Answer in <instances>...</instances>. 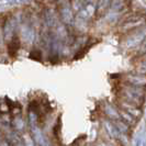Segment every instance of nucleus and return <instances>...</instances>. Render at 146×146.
Listing matches in <instances>:
<instances>
[{"label": "nucleus", "instance_id": "f257e3e1", "mask_svg": "<svg viewBox=\"0 0 146 146\" xmlns=\"http://www.w3.org/2000/svg\"><path fill=\"white\" fill-rule=\"evenodd\" d=\"M97 13L98 15H102L109 10L111 6V0H97Z\"/></svg>", "mask_w": 146, "mask_h": 146}, {"label": "nucleus", "instance_id": "f03ea898", "mask_svg": "<svg viewBox=\"0 0 146 146\" xmlns=\"http://www.w3.org/2000/svg\"><path fill=\"white\" fill-rule=\"evenodd\" d=\"M127 2L126 0H111V6L110 8L115 10V11H121L126 7Z\"/></svg>", "mask_w": 146, "mask_h": 146}]
</instances>
